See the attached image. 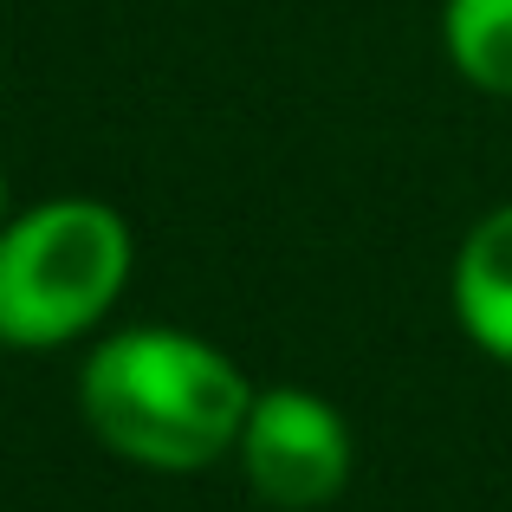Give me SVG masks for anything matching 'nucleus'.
Returning <instances> with one entry per match:
<instances>
[{"instance_id": "3", "label": "nucleus", "mask_w": 512, "mask_h": 512, "mask_svg": "<svg viewBox=\"0 0 512 512\" xmlns=\"http://www.w3.org/2000/svg\"><path fill=\"white\" fill-rule=\"evenodd\" d=\"M234 467L273 512H325L357 474L350 415L305 383H266L240 422Z\"/></svg>"}, {"instance_id": "4", "label": "nucleus", "mask_w": 512, "mask_h": 512, "mask_svg": "<svg viewBox=\"0 0 512 512\" xmlns=\"http://www.w3.org/2000/svg\"><path fill=\"white\" fill-rule=\"evenodd\" d=\"M448 312L480 357L512 370V201L487 208L461 234L448 266Z\"/></svg>"}, {"instance_id": "6", "label": "nucleus", "mask_w": 512, "mask_h": 512, "mask_svg": "<svg viewBox=\"0 0 512 512\" xmlns=\"http://www.w3.org/2000/svg\"><path fill=\"white\" fill-rule=\"evenodd\" d=\"M13 214V188H7V163H0V221Z\"/></svg>"}, {"instance_id": "5", "label": "nucleus", "mask_w": 512, "mask_h": 512, "mask_svg": "<svg viewBox=\"0 0 512 512\" xmlns=\"http://www.w3.org/2000/svg\"><path fill=\"white\" fill-rule=\"evenodd\" d=\"M441 59L474 91L512 104V0H441Z\"/></svg>"}, {"instance_id": "1", "label": "nucleus", "mask_w": 512, "mask_h": 512, "mask_svg": "<svg viewBox=\"0 0 512 512\" xmlns=\"http://www.w3.org/2000/svg\"><path fill=\"white\" fill-rule=\"evenodd\" d=\"M253 376L188 325H117L78 363V422L111 461L143 474H201L234 461Z\"/></svg>"}, {"instance_id": "2", "label": "nucleus", "mask_w": 512, "mask_h": 512, "mask_svg": "<svg viewBox=\"0 0 512 512\" xmlns=\"http://www.w3.org/2000/svg\"><path fill=\"white\" fill-rule=\"evenodd\" d=\"M137 273V234L104 195H46L0 221V350L104 338Z\"/></svg>"}]
</instances>
